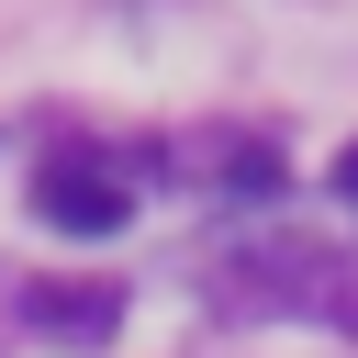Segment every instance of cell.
I'll use <instances>...</instances> for the list:
<instances>
[{"mask_svg": "<svg viewBox=\"0 0 358 358\" xmlns=\"http://www.w3.org/2000/svg\"><path fill=\"white\" fill-rule=\"evenodd\" d=\"M324 246L313 235H268V246H224L213 257V302L224 313H313L324 302Z\"/></svg>", "mask_w": 358, "mask_h": 358, "instance_id": "cell-1", "label": "cell"}, {"mask_svg": "<svg viewBox=\"0 0 358 358\" xmlns=\"http://www.w3.org/2000/svg\"><path fill=\"white\" fill-rule=\"evenodd\" d=\"M34 213H45L56 235H112V224L134 213V190H123L112 168H90V157H56V168L34 179Z\"/></svg>", "mask_w": 358, "mask_h": 358, "instance_id": "cell-2", "label": "cell"}, {"mask_svg": "<svg viewBox=\"0 0 358 358\" xmlns=\"http://www.w3.org/2000/svg\"><path fill=\"white\" fill-rule=\"evenodd\" d=\"M22 313H34L45 336H78V347H101V336L123 324V302H112L101 280H34V291H22Z\"/></svg>", "mask_w": 358, "mask_h": 358, "instance_id": "cell-3", "label": "cell"}, {"mask_svg": "<svg viewBox=\"0 0 358 358\" xmlns=\"http://www.w3.org/2000/svg\"><path fill=\"white\" fill-rule=\"evenodd\" d=\"M336 190H347V201H358V134H347V145H336Z\"/></svg>", "mask_w": 358, "mask_h": 358, "instance_id": "cell-4", "label": "cell"}, {"mask_svg": "<svg viewBox=\"0 0 358 358\" xmlns=\"http://www.w3.org/2000/svg\"><path fill=\"white\" fill-rule=\"evenodd\" d=\"M347 324H358V291H347Z\"/></svg>", "mask_w": 358, "mask_h": 358, "instance_id": "cell-5", "label": "cell"}]
</instances>
